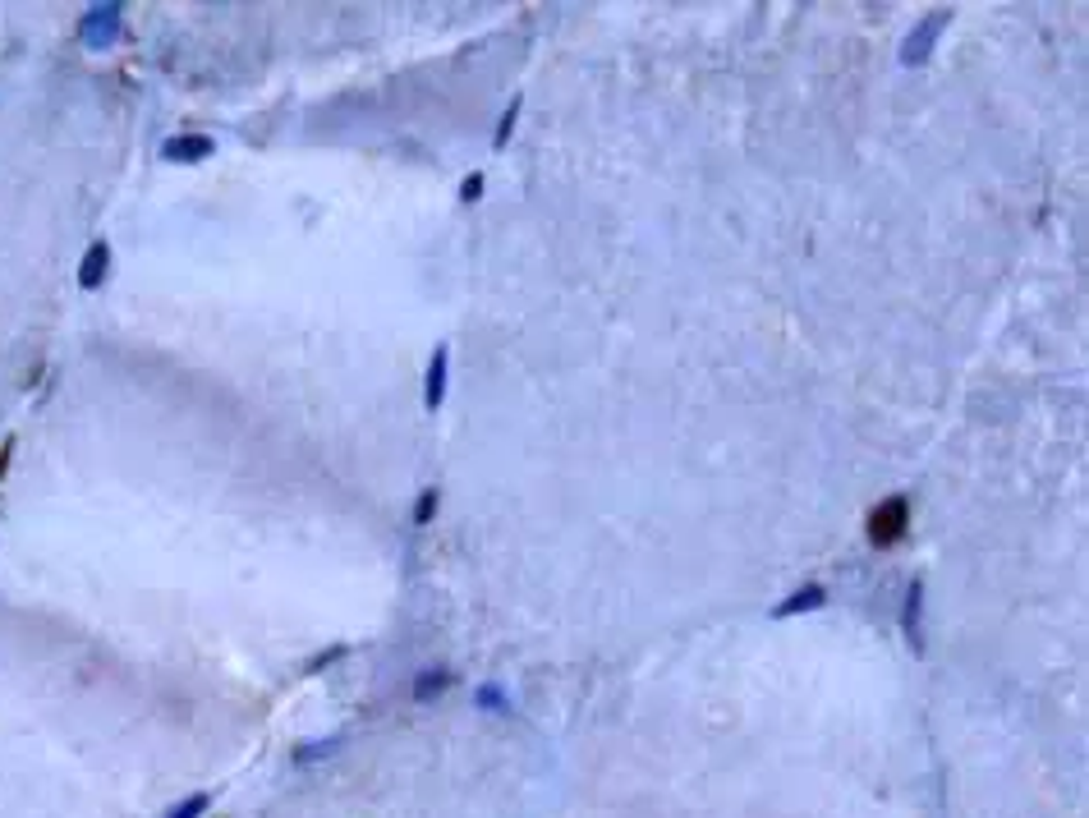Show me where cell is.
Listing matches in <instances>:
<instances>
[{
  "label": "cell",
  "instance_id": "6da1fadb",
  "mask_svg": "<svg viewBox=\"0 0 1089 818\" xmlns=\"http://www.w3.org/2000/svg\"><path fill=\"white\" fill-rule=\"evenodd\" d=\"M906 524H910V506L901 497H892V501H883V506L869 515V538H874L878 547H892V543H901V538H906Z\"/></svg>",
  "mask_w": 1089,
  "mask_h": 818
},
{
  "label": "cell",
  "instance_id": "7a4b0ae2",
  "mask_svg": "<svg viewBox=\"0 0 1089 818\" xmlns=\"http://www.w3.org/2000/svg\"><path fill=\"white\" fill-rule=\"evenodd\" d=\"M79 37L92 46V51H102L120 37V5H92L88 14L79 19Z\"/></svg>",
  "mask_w": 1089,
  "mask_h": 818
},
{
  "label": "cell",
  "instance_id": "3957f363",
  "mask_svg": "<svg viewBox=\"0 0 1089 818\" xmlns=\"http://www.w3.org/2000/svg\"><path fill=\"white\" fill-rule=\"evenodd\" d=\"M947 28V14H929V19L919 23L915 33L906 37V46H901V65H924L929 60V51H933V42H938V33Z\"/></svg>",
  "mask_w": 1089,
  "mask_h": 818
},
{
  "label": "cell",
  "instance_id": "277c9868",
  "mask_svg": "<svg viewBox=\"0 0 1089 818\" xmlns=\"http://www.w3.org/2000/svg\"><path fill=\"white\" fill-rule=\"evenodd\" d=\"M106 276H111V244H106V239H92L83 262H79V285L83 290H97Z\"/></svg>",
  "mask_w": 1089,
  "mask_h": 818
},
{
  "label": "cell",
  "instance_id": "5b68a950",
  "mask_svg": "<svg viewBox=\"0 0 1089 818\" xmlns=\"http://www.w3.org/2000/svg\"><path fill=\"white\" fill-rule=\"evenodd\" d=\"M446 359H451L446 345H437L428 359V377H423V405H428V414H437L446 400Z\"/></svg>",
  "mask_w": 1089,
  "mask_h": 818
},
{
  "label": "cell",
  "instance_id": "8992f818",
  "mask_svg": "<svg viewBox=\"0 0 1089 818\" xmlns=\"http://www.w3.org/2000/svg\"><path fill=\"white\" fill-rule=\"evenodd\" d=\"M216 152V138H207V134H180V138H171L166 148H161V157L166 161H203V157H212Z\"/></svg>",
  "mask_w": 1089,
  "mask_h": 818
},
{
  "label": "cell",
  "instance_id": "52a82bcc",
  "mask_svg": "<svg viewBox=\"0 0 1089 818\" xmlns=\"http://www.w3.org/2000/svg\"><path fill=\"white\" fill-rule=\"evenodd\" d=\"M828 603V589L823 584H805V589H795L786 603L772 607V616H795V612H814V607Z\"/></svg>",
  "mask_w": 1089,
  "mask_h": 818
},
{
  "label": "cell",
  "instance_id": "ba28073f",
  "mask_svg": "<svg viewBox=\"0 0 1089 818\" xmlns=\"http://www.w3.org/2000/svg\"><path fill=\"white\" fill-rule=\"evenodd\" d=\"M919 612H924V584H910L906 589V612H901V630H906V639L915 648H924V639H919Z\"/></svg>",
  "mask_w": 1089,
  "mask_h": 818
},
{
  "label": "cell",
  "instance_id": "9c48e42d",
  "mask_svg": "<svg viewBox=\"0 0 1089 818\" xmlns=\"http://www.w3.org/2000/svg\"><path fill=\"white\" fill-rule=\"evenodd\" d=\"M451 681H455V676L446 667H428L419 681H414V699H419V704H428V699H437V694H442Z\"/></svg>",
  "mask_w": 1089,
  "mask_h": 818
},
{
  "label": "cell",
  "instance_id": "30bf717a",
  "mask_svg": "<svg viewBox=\"0 0 1089 818\" xmlns=\"http://www.w3.org/2000/svg\"><path fill=\"white\" fill-rule=\"evenodd\" d=\"M437 501H442V488H423V497L414 501V524H432V515H437Z\"/></svg>",
  "mask_w": 1089,
  "mask_h": 818
},
{
  "label": "cell",
  "instance_id": "8fae6325",
  "mask_svg": "<svg viewBox=\"0 0 1089 818\" xmlns=\"http://www.w3.org/2000/svg\"><path fill=\"white\" fill-rule=\"evenodd\" d=\"M515 120H520V97H515V102L506 106V115H501V125H497V138H492V148H506V143H511V129H515Z\"/></svg>",
  "mask_w": 1089,
  "mask_h": 818
},
{
  "label": "cell",
  "instance_id": "7c38bea8",
  "mask_svg": "<svg viewBox=\"0 0 1089 818\" xmlns=\"http://www.w3.org/2000/svg\"><path fill=\"white\" fill-rule=\"evenodd\" d=\"M207 805H212V800H207V796H189V800H180V805H175L166 818H203V814H207Z\"/></svg>",
  "mask_w": 1089,
  "mask_h": 818
},
{
  "label": "cell",
  "instance_id": "4fadbf2b",
  "mask_svg": "<svg viewBox=\"0 0 1089 818\" xmlns=\"http://www.w3.org/2000/svg\"><path fill=\"white\" fill-rule=\"evenodd\" d=\"M478 704L488 708V713H511V704H506V694H501L497 685H483V690H478Z\"/></svg>",
  "mask_w": 1089,
  "mask_h": 818
},
{
  "label": "cell",
  "instance_id": "5bb4252c",
  "mask_svg": "<svg viewBox=\"0 0 1089 818\" xmlns=\"http://www.w3.org/2000/svg\"><path fill=\"white\" fill-rule=\"evenodd\" d=\"M341 745V740H308V750H295V763H313V759H322V754H331Z\"/></svg>",
  "mask_w": 1089,
  "mask_h": 818
},
{
  "label": "cell",
  "instance_id": "9a60e30c",
  "mask_svg": "<svg viewBox=\"0 0 1089 818\" xmlns=\"http://www.w3.org/2000/svg\"><path fill=\"white\" fill-rule=\"evenodd\" d=\"M483 198V175H465V184H460V203H478Z\"/></svg>",
  "mask_w": 1089,
  "mask_h": 818
},
{
  "label": "cell",
  "instance_id": "2e32d148",
  "mask_svg": "<svg viewBox=\"0 0 1089 818\" xmlns=\"http://www.w3.org/2000/svg\"><path fill=\"white\" fill-rule=\"evenodd\" d=\"M336 658H345V648H327V653H318V658L308 662V671H322L327 662H336Z\"/></svg>",
  "mask_w": 1089,
  "mask_h": 818
}]
</instances>
